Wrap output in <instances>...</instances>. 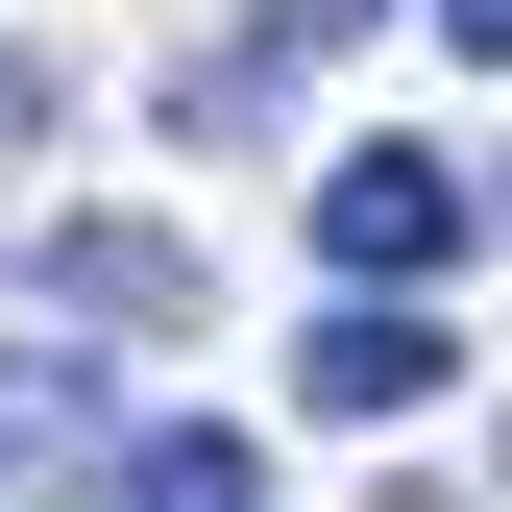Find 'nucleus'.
<instances>
[{
  "label": "nucleus",
  "mask_w": 512,
  "mask_h": 512,
  "mask_svg": "<svg viewBox=\"0 0 512 512\" xmlns=\"http://www.w3.org/2000/svg\"><path fill=\"white\" fill-rule=\"evenodd\" d=\"M317 244H342L366 293H439V269L488 244V171H464V147H342V171H317Z\"/></svg>",
  "instance_id": "f257e3e1"
},
{
  "label": "nucleus",
  "mask_w": 512,
  "mask_h": 512,
  "mask_svg": "<svg viewBox=\"0 0 512 512\" xmlns=\"http://www.w3.org/2000/svg\"><path fill=\"white\" fill-rule=\"evenodd\" d=\"M439 366H464V342H439V293H415V317H391V293H342V317L293 342V391H317V415H415Z\"/></svg>",
  "instance_id": "f03ea898"
},
{
  "label": "nucleus",
  "mask_w": 512,
  "mask_h": 512,
  "mask_svg": "<svg viewBox=\"0 0 512 512\" xmlns=\"http://www.w3.org/2000/svg\"><path fill=\"white\" fill-rule=\"evenodd\" d=\"M244 488H269V464H244L220 415H147V439H122V512H244Z\"/></svg>",
  "instance_id": "7ed1b4c3"
},
{
  "label": "nucleus",
  "mask_w": 512,
  "mask_h": 512,
  "mask_svg": "<svg viewBox=\"0 0 512 512\" xmlns=\"http://www.w3.org/2000/svg\"><path fill=\"white\" fill-rule=\"evenodd\" d=\"M49 293H98V317H171V293H196V269H171L147 220H74V244H49Z\"/></svg>",
  "instance_id": "20e7f679"
},
{
  "label": "nucleus",
  "mask_w": 512,
  "mask_h": 512,
  "mask_svg": "<svg viewBox=\"0 0 512 512\" xmlns=\"http://www.w3.org/2000/svg\"><path fill=\"white\" fill-rule=\"evenodd\" d=\"M366 25V0H244V49H269V74H293V49H342Z\"/></svg>",
  "instance_id": "39448f33"
},
{
  "label": "nucleus",
  "mask_w": 512,
  "mask_h": 512,
  "mask_svg": "<svg viewBox=\"0 0 512 512\" xmlns=\"http://www.w3.org/2000/svg\"><path fill=\"white\" fill-rule=\"evenodd\" d=\"M488 25H512V0H439V49H488Z\"/></svg>",
  "instance_id": "423d86ee"
}]
</instances>
